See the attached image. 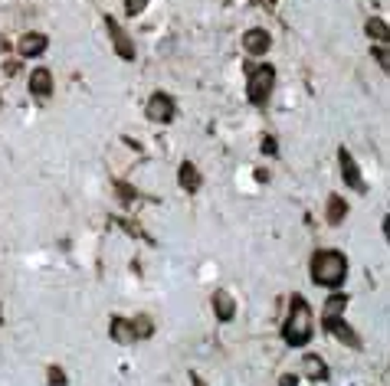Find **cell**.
Returning <instances> with one entry per match:
<instances>
[{"label":"cell","mask_w":390,"mask_h":386,"mask_svg":"<svg viewBox=\"0 0 390 386\" xmlns=\"http://www.w3.org/2000/svg\"><path fill=\"white\" fill-rule=\"evenodd\" d=\"M374 56H377V66H380V69H384V73H387V69H390V56H387V49H384V46H377V49H374Z\"/></svg>","instance_id":"obj_21"},{"label":"cell","mask_w":390,"mask_h":386,"mask_svg":"<svg viewBox=\"0 0 390 386\" xmlns=\"http://www.w3.org/2000/svg\"><path fill=\"white\" fill-rule=\"evenodd\" d=\"M276 151H279L276 138H266V141H263V154H276Z\"/></svg>","instance_id":"obj_23"},{"label":"cell","mask_w":390,"mask_h":386,"mask_svg":"<svg viewBox=\"0 0 390 386\" xmlns=\"http://www.w3.org/2000/svg\"><path fill=\"white\" fill-rule=\"evenodd\" d=\"M367 36L377 43H387V23L384 20H367Z\"/></svg>","instance_id":"obj_18"},{"label":"cell","mask_w":390,"mask_h":386,"mask_svg":"<svg viewBox=\"0 0 390 386\" xmlns=\"http://www.w3.org/2000/svg\"><path fill=\"white\" fill-rule=\"evenodd\" d=\"M43 49H46V36H43V33H27V36H20V56L33 60V56H40Z\"/></svg>","instance_id":"obj_12"},{"label":"cell","mask_w":390,"mask_h":386,"mask_svg":"<svg viewBox=\"0 0 390 386\" xmlns=\"http://www.w3.org/2000/svg\"><path fill=\"white\" fill-rule=\"evenodd\" d=\"M0 56H7V40L0 36Z\"/></svg>","instance_id":"obj_25"},{"label":"cell","mask_w":390,"mask_h":386,"mask_svg":"<svg viewBox=\"0 0 390 386\" xmlns=\"http://www.w3.org/2000/svg\"><path fill=\"white\" fill-rule=\"evenodd\" d=\"M145 7H148V0H125V10H128L132 16H138Z\"/></svg>","instance_id":"obj_20"},{"label":"cell","mask_w":390,"mask_h":386,"mask_svg":"<svg viewBox=\"0 0 390 386\" xmlns=\"http://www.w3.org/2000/svg\"><path fill=\"white\" fill-rule=\"evenodd\" d=\"M30 92L36 99H49V95H53V73H49V69H33Z\"/></svg>","instance_id":"obj_9"},{"label":"cell","mask_w":390,"mask_h":386,"mask_svg":"<svg viewBox=\"0 0 390 386\" xmlns=\"http://www.w3.org/2000/svg\"><path fill=\"white\" fill-rule=\"evenodd\" d=\"M106 27H108V33H112V46H115V53H119L121 60H128V62L135 60V43H132V36L121 30V27L115 23V20H112V16L106 20Z\"/></svg>","instance_id":"obj_6"},{"label":"cell","mask_w":390,"mask_h":386,"mask_svg":"<svg viewBox=\"0 0 390 386\" xmlns=\"http://www.w3.org/2000/svg\"><path fill=\"white\" fill-rule=\"evenodd\" d=\"M348 279V259L338 249H321L312 255V282L321 288H338Z\"/></svg>","instance_id":"obj_2"},{"label":"cell","mask_w":390,"mask_h":386,"mask_svg":"<svg viewBox=\"0 0 390 386\" xmlns=\"http://www.w3.org/2000/svg\"><path fill=\"white\" fill-rule=\"evenodd\" d=\"M348 308V295H331L325 305V318H341V311Z\"/></svg>","instance_id":"obj_17"},{"label":"cell","mask_w":390,"mask_h":386,"mask_svg":"<svg viewBox=\"0 0 390 386\" xmlns=\"http://www.w3.org/2000/svg\"><path fill=\"white\" fill-rule=\"evenodd\" d=\"M325 331H328V334H334L341 344H348V347L361 350V337L345 324V321H341V318H325Z\"/></svg>","instance_id":"obj_7"},{"label":"cell","mask_w":390,"mask_h":386,"mask_svg":"<svg viewBox=\"0 0 390 386\" xmlns=\"http://www.w3.org/2000/svg\"><path fill=\"white\" fill-rule=\"evenodd\" d=\"M345 216H348V203L338 196V193H331V196H328V223L331 226L345 223Z\"/></svg>","instance_id":"obj_15"},{"label":"cell","mask_w":390,"mask_h":386,"mask_svg":"<svg viewBox=\"0 0 390 386\" xmlns=\"http://www.w3.org/2000/svg\"><path fill=\"white\" fill-rule=\"evenodd\" d=\"M178 180H180V187H184L187 193H197V190H200V183H204V177H200V170H197V167H194L191 161H187V164H180Z\"/></svg>","instance_id":"obj_11"},{"label":"cell","mask_w":390,"mask_h":386,"mask_svg":"<svg viewBox=\"0 0 390 386\" xmlns=\"http://www.w3.org/2000/svg\"><path fill=\"white\" fill-rule=\"evenodd\" d=\"M132 331H135V341H148L151 334H154V324H151L148 314H138L135 321H132Z\"/></svg>","instance_id":"obj_16"},{"label":"cell","mask_w":390,"mask_h":386,"mask_svg":"<svg viewBox=\"0 0 390 386\" xmlns=\"http://www.w3.org/2000/svg\"><path fill=\"white\" fill-rule=\"evenodd\" d=\"M145 115H148L151 121H161V125H167V121H174V115H178V105H174L171 95H164V92H154V95L148 99Z\"/></svg>","instance_id":"obj_4"},{"label":"cell","mask_w":390,"mask_h":386,"mask_svg":"<svg viewBox=\"0 0 390 386\" xmlns=\"http://www.w3.org/2000/svg\"><path fill=\"white\" fill-rule=\"evenodd\" d=\"M276 86V69L272 66H249V82H246V95L253 105H266Z\"/></svg>","instance_id":"obj_3"},{"label":"cell","mask_w":390,"mask_h":386,"mask_svg":"<svg viewBox=\"0 0 390 386\" xmlns=\"http://www.w3.org/2000/svg\"><path fill=\"white\" fill-rule=\"evenodd\" d=\"M279 386H299L295 373H285V376H279Z\"/></svg>","instance_id":"obj_24"},{"label":"cell","mask_w":390,"mask_h":386,"mask_svg":"<svg viewBox=\"0 0 390 386\" xmlns=\"http://www.w3.org/2000/svg\"><path fill=\"white\" fill-rule=\"evenodd\" d=\"M338 161H341V177H345V183L351 187V190H358V193H364L367 190V183H364V177H361V167H358V161L348 154L345 148L338 151Z\"/></svg>","instance_id":"obj_5"},{"label":"cell","mask_w":390,"mask_h":386,"mask_svg":"<svg viewBox=\"0 0 390 386\" xmlns=\"http://www.w3.org/2000/svg\"><path fill=\"white\" fill-rule=\"evenodd\" d=\"M213 311H217L220 321H233V314H236V301L226 295V292H217V295H213Z\"/></svg>","instance_id":"obj_13"},{"label":"cell","mask_w":390,"mask_h":386,"mask_svg":"<svg viewBox=\"0 0 390 386\" xmlns=\"http://www.w3.org/2000/svg\"><path fill=\"white\" fill-rule=\"evenodd\" d=\"M302 373H305L308 380H328V363H325L318 354H305V360H302Z\"/></svg>","instance_id":"obj_10"},{"label":"cell","mask_w":390,"mask_h":386,"mask_svg":"<svg viewBox=\"0 0 390 386\" xmlns=\"http://www.w3.org/2000/svg\"><path fill=\"white\" fill-rule=\"evenodd\" d=\"M112 337L119 344H132L135 341V331H132V321H125V318H112Z\"/></svg>","instance_id":"obj_14"},{"label":"cell","mask_w":390,"mask_h":386,"mask_svg":"<svg viewBox=\"0 0 390 386\" xmlns=\"http://www.w3.org/2000/svg\"><path fill=\"white\" fill-rule=\"evenodd\" d=\"M269 43H272V36H269L266 30H259V27L243 36V49H246L249 56H263V53L269 49Z\"/></svg>","instance_id":"obj_8"},{"label":"cell","mask_w":390,"mask_h":386,"mask_svg":"<svg viewBox=\"0 0 390 386\" xmlns=\"http://www.w3.org/2000/svg\"><path fill=\"white\" fill-rule=\"evenodd\" d=\"M119 187V193H121V200H135V190L128 187V183H115Z\"/></svg>","instance_id":"obj_22"},{"label":"cell","mask_w":390,"mask_h":386,"mask_svg":"<svg viewBox=\"0 0 390 386\" xmlns=\"http://www.w3.org/2000/svg\"><path fill=\"white\" fill-rule=\"evenodd\" d=\"M46 383L49 386H66V373H62L60 367H49V370H46Z\"/></svg>","instance_id":"obj_19"},{"label":"cell","mask_w":390,"mask_h":386,"mask_svg":"<svg viewBox=\"0 0 390 386\" xmlns=\"http://www.w3.org/2000/svg\"><path fill=\"white\" fill-rule=\"evenodd\" d=\"M312 334H315V327H312V308H308V301L302 295H295L292 305H289V318H285V324H282V337L292 347H305V344L312 341Z\"/></svg>","instance_id":"obj_1"}]
</instances>
